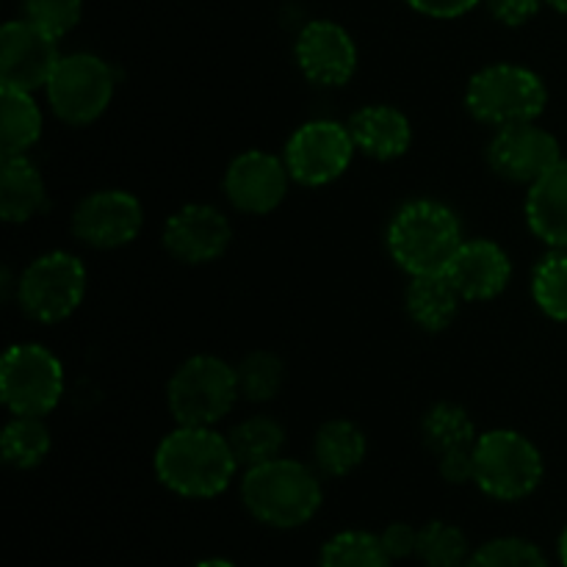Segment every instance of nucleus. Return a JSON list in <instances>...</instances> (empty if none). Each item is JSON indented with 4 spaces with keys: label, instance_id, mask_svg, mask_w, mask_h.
Instances as JSON below:
<instances>
[{
    "label": "nucleus",
    "instance_id": "23",
    "mask_svg": "<svg viewBox=\"0 0 567 567\" xmlns=\"http://www.w3.org/2000/svg\"><path fill=\"white\" fill-rule=\"evenodd\" d=\"M42 136V111L33 92L0 86V150L3 158L25 155Z\"/></svg>",
    "mask_w": 567,
    "mask_h": 567
},
{
    "label": "nucleus",
    "instance_id": "36",
    "mask_svg": "<svg viewBox=\"0 0 567 567\" xmlns=\"http://www.w3.org/2000/svg\"><path fill=\"white\" fill-rule=\"evenodd\" d=\"M410 9H415L424 17H435V20H454V17L468 14L480 0H404Z\"/></svg>",
    "mask_w": 567,
    "mask_h": 567
},
{
    "label": "nucleus",
    "instance_id": "10",
    "mask_svg": "<svg viewBox=\"0 0 567 567\" xmlns=\"http://www.w3.org/2000/svg\"><path fill=\"white\" fill-rule=\"evenodd\" d=\"M354 138L349 125L332 120H310L299 125L286 142V158L291 181L299 186H330L354 158Z\"/></svg>",
    "mask_w": 567,
    "mask_h": 567
},
{
    "label": "nucleus",
    "instance_id": "34",
    "mask_svg": "<svg viewBox=\"0 0 567 567\" xmlns=\"http://www.w3.org/2000/svg\"><path fill=\"white\" fill-rule=\"evenodd\" d=\"M546 0H487V9L502 25L520 28L529 20H535L537 11Z\"/></svg>",
    "mask_w": 567,
    "mask_h": 567
},
{
    "label": "nucleus",
    "instance_id": "20",
    "mask_svg": "<svg viewBox=\"0 0 567 567\" xmlns=\"http://www.w3.org/2000/svg\"><path fill=\"white\" fill-rule=\"evenodd\" d=\"M48 205L42 172L25 155L3 158L0 169V216L9 225H22L33 219Z\"/></svg>",
    "mask_w": 567,
    "mask_h": 567
},
{
    "label": "nucleus",
    "instance_id": "33",
    "mask_svg": "<svg viewBox=\"0 0 567 567\" xmlns=\"http://www.w3.org/2000/svg\"><path fill=\"white\" fill-rule=\"evenodd\" d=\"M419 532L421 529L404 524V520L385 526V532L380 535V540H382V546H385V551L391 554L393 563H402V559L415 557V551H419Z\"/></svg>",
    "mask_w": 567,
    "mask_h": 567
},
{
    "label": "nucleus",
    "instance_id": "29",
    "mask_svg": "<svg viewBox=\"0 0 567 567\" xmlns=\"http://www.w3.org/2000/svg\"><path fill=\"white\" fill-rule=\"evenodd\" d=\"M236 377L241 399L252 404H264L271 402L286 385V365L275 352L255 349L236 365Z\"/></svg>",
    "mask_w": 567,
    "mask_h": 567
},
{
    "label": "nucleus",
    "instance_id": "24",
    "mask_svg": "<svg viewBox=\"0 0 567 567\" xmlns=\"http://www.w3.org/2000/svg\"><path fill=\"white\" fill-rule=\"evenodd\" d=\"M233 454H236L241 468H255L269 460L282 457L286 446V430L269 415H252V419L238 421L227 435Z\"/></svg>",
    "mask_w": 567,
    "mask_h": 567
},
{
    "label": "nucleus",
    "instance_id": "37",
    "mask_svg": "<svg viewBox=\"0 0 567 567\" xmlns=\"http://www.w3.org/2000/svg\"><path fill=\"white\" fill-rule=\"evenodd\" d=\"M192 567H238V565L230 563V559L210 557V559H203V563H197V565H192Z\"/></svg>",
    "mask_w": 567,
    "mask_h": 567
},
{
    "label": "nucleus",
    "instance_id": "31",
    "mask_svg": "<svg viewBox=\"0 0 567 567\" xmlns=\"http://www.w3.org/2000/svg\"><path fill=\"white\" fill-rule=\"evenodd\" d=\"M468 567H548L537 543L524 537H493L471 554Z\"/></svg>",
    "mask_w": 567,
    "mask_h": 567
},
{
    "label": "nucleus",
    "instance_id": "1",
    "mask_svg": "<svg viewBox=\"0 0 567 567\" xmlns=\"http://www.w3.org/2000/svg\"><path fill=\"white\" fill-rule=\"evenodd\" d=\"M155 476L166 491L183 498H216L238 474V460L227 435L214 426L177 424L155 449Z\"/></svg>",
    "mask_w": 567,
    "mask_h": 567
},
{
    "label": "nucleus",
    "instance_id": "13",
    "mask_svg": "<svg viewBox=\"0 0 567 567\" xmlns=\"http://www.w3.org/2000/svg\"><path fill=\"white\" fill-rule=\"evenodd\" d=\"M59 61V39L44 33L25 17L0 28V81L3 86L22 89V92L44 89Z\"/></svg>",
    "mask_w": 567,
    "mask_h": 567
},
{
    "label": "nucleus",
    "instance_id": "22",
    "mask_svg": "<svg viewBox=\"0 0 567 567\" xmlns=\"http://www.w3.org/2000/svg\"><path fill=\"white\" fill-rule=\"evenodd\" d=\"M369 443L363 430L349 419H330L313 437V468L330 480L349 476L365 460Z\"/></svg>",
    "mask_w": 567,
    "mask_h": 567
},
{
    "label": "nucleus",
    "instance_id": "18",
    "mask_svg": "<svg viewBox=\"0 0 567 567\" xmlns=\"http://www.w3.org/2000/svg\"><path fill=\"white\" fill-rule=\"evenodd\" d=\"M349 133L354 138L358 153L374 161L402 158L413 144V127L399 109L385 103L363 105L349 120Z\"/></svg>",
    "mask_w": 567,
    "mask_h": 567
},
{
    "label": "nucleus",
    "instance_id": "30",
    "mask_svg": "<svg viewBox=\"0 0 567 567\" xmlns=\"http://www.w3.org/2000/svg\"><path fill=\"white\" fill-rule=\"evenodd\" d=\"M535 305L554 321H567V249H551L532 271Z\"/></svg>",
    "mask_w": 567,
    "mask_h": 567
},
{
    "label": "nucleus",
    "instance_id": "25",
    "mask_svg": "<svg viewBox=\"0 0 567 567\" xmlns=\"http://www.w3.org/2000/svg\"><path fill=\"white\" fill-rule=\"evenodd\" d=\"M50 446L53 441H50L48 424L37 415H14L0 435V454H3L6 465L17 471H31L42 465L48 460Z\"/></svg>",
    "mask_w": 567,
    "mask_h": 567
},
{
    "label": "nucleus",
    "instance_id": "39",
    "mask_svg": "<svg viewBox=\"0 0 567 567\" xmlns=\"http://www.w3.org/2000/svg\"><path fill=\"white\" fill-rule=\"evenodd\" d=\"M548 6H554V9L559 11V14H567V0H546Z\"/></svg>",
    "mask_w": 567,
    "mask_h": 567
},
{
    "label": "nucleus",
    "instance_id": "28",
    "mask_svg": "<svg viewBox=\"0 0 567 567\" xmlns=\"http://www.w3.org/2000/svg\"><path fill=\"white\" fill-rule=\"evenodd\" d=\"M471 554V543L460 526L449 520H430L421 526L415 557L424 567H468Z\"/></svg>",
    "mask_w": 567,
    "mask_h": 567
},
{
    "label": "nucleus",
    "instance_id": "7",
    "mask_svg": "<svg viewBox=\"0 0 567 567\" xmlns=\"http://www.w3.org/2000/svg\"><path fill=\"white\" fill-rule=\"evenodd\" d=\"M14 297L31 321L39 324L66 321L86 297V266L64 249L39 255L17 277Z\"/></svg>",
    "mask_w": 567,
    "mask_h": 567
},
{
    "label": "nucleus",
    "instance_id": "2",
    "mask_svg": "<svg viewBox=\"0 0 567 567\" xmlns=\"http://www.w3.org/2000/svg\"><path fill=\"white\" fill-rule=\"evenodd\" d=\"M241 502L258 524L299 529L316 518L324 502L319 471L299 460L277 457L244 471Z\"/></svg>",
    "mask_w": 567,
    "mask_h": 567
},
{
    "label": "nucleus",
    "instance_id": "5",
    "mask_svg": "<svg viewBox=\"0 0 567 567\" xmlns=\"http://www.w3.org/2000/svg\"><path fill=\"white\" fill-rule=\"evenodd\" d=\"M238 391L236 365L225 363L214 354H194L177 365L166 385V404L177 424L183 426H216L230 415Z\"/></svg>",
    "mask_w": 567,
    "mask_h": 567
},
{
    "label": "nucleus",
    "instance_id": "32",
    "mask_svg": "<svg viewBox=\"0 0 567 567\" xmlns=\"http://www.w3.org/2000/svg\"><path fill=\"white\" fill-rule=\"evenodd\" d=\"M22 14L44 33L61 39L81 22L83 0H22Z\"/></svg>",
    "mask_w": 567,
    "mask_h": 567
},
{
    "label": "nucleus",
    "instance_id": "14",
    "mask_svg": "<svg viewBox=\"0 0 567 567\" xmlns=\"http://www.w3.org/2000/svg\"><path fill=\"white\" fill-rule=\"evenodd\" d=\"M291 183L286 158L264 153V150H247L236 155L225 172V197L241 214L266 216L282 205Z\"/></svg>",
    "mask_w": 567,
    "mask_h": 567
},
{
    "label": "nucleus",
    "instance_id": "35",
    "mask_svg": "<svg viewBox=\"0 0 567 567\" xmlns=\"http://www.w3.org/2000/svg\"><path fill=\"white\" fill-rule=\"evenodd\" d=\"M437 474L449 485H468V482H474V446L441 454L437 457Z\"/></svg>",
    "mask_w": 567,
    "mask_h": 567
},
{
    "label": "nucleus",
    "instance_id": "11",
    "mask_svg": "<svg viewBox=\"0 0 567 567\" xmlns=\"http://www.w3.org/2000/svg\"><path fill=\"white\" fill-rule=\"evenodd\" d=\"M72 236L92 249H120L138 238L144 227V208L131 192L103 188L72 210Z\"/></svg>",
    "mask_w": 567,
    "mask_h": 567
},
{
    "label": "nucleus",
    "instance_id": "27",
    "mask_svg": "<svg viewBox=\"0 0 567 567\" xmlns=\"http://www.w3.org/2000/svg\"><path fill=\"white\" fill-rule=\"evenodd\" d=\"M319 567H393L380 535L365 529H343L321 546Z\"/></svg>",
    "mask_w": 567,
    "mask_h": 567
},
{
    "label": "nucleus",
    "instance_id": "12",
    "mask_svg": "<svg viewBox=\"0 0 567 567\" xmlns=\"http://www.w3.org/2000/svg\"><path fill=\"white\" fill-rule=\"evenodd\" d=\"M559 161H563L559 138L537 122L496 127V136L487 144V164L502 181L509 183L532 186Z\"/></svg>",
    "mask_w": 567,
    "mask_h": 567
},
{
    "label": "nucleus",
    "instance_id": "19",
    "mask_svg": "<svg viewBox=\"0 0 567 567\" xmlns=\"http://www.w3.org/2000/svg\"><path fill=\"white\" fill-rule=\"evenodd\" d=\"M526 225L551 249H567V161L532 183L526 194Z\"/></svg>",
    "mask_w": 567,
    "mask_h": 567
},
{
    "label": "nucleus",
    "instance_id": "15",
    "mask_svg": "<svg viewBox=\"0 0 567 567\" xmlns=\"http://www.w3.org/2000/svg\"><path fill=\"white\" fill-rule=\"evenodd\" d=\"M230 241V219L208 203L183 205L164 225L166 252L186 266L214 264L227 252Z\"/></svg>",
    "mask_w": 567,
    "mask_h": 567
},
{
    "label": "nucleus",
    "instance_id": "9",
    "mask_svg": "<svg viewBox=\"0 0 567 567\" xmlns=\"http://www.w3.org/2000/svg\"><path fill=\"white\" fill-rule=\"evenodd\" d=\"M48 103L66 125H92L109 111L116 92V75L109 61L94 53L61 55L48 86Z\"/></svg>",
    "mask_w": 567,
    "mask_h": 567
},
{
    "label": "nucleus",
    "instance_id": "4",
    "mask_svg": "<svg viewBox=\"0 0 567 567\" xmlns=\"http://www.w3.org/2000/svg\"><path fill=\"white\" fill-rule=\"evenodd\" d=\"M548 89L535 70L520 64L482 66L465 89V109L476 122L491 127L537 122L546 111Z\"/></svg>",
    "mask_w": 567,
    "mask_h": 567
},
{
    "label": "nucleus",
    "instance_id": "26",
    "mask_svg": "<svg viewBox=\"0 0 567 567\" xmlns=\"http://www.w3.org/2000/svg\"><path fill=\"white\" fill-rule=\"evenodd\" d=\"M421 437H424L426 449L441 457L454 449H471L480 435H476L468 410L454 402H437L435 408L426 410L424 421H421Z\"/></svg>",
    "mask_w": 567,
    "mask_h": 567
},
{
    "label": "nucleus",
    "instance_id": "17",
    "mask_svg": "<svg viewBox=\"0 0 567 567\" xmlns=\"http://www.w3.org/2000/svg\"><path fill=\"white\" fill-rule=\"evenodd\" d=\"M443 275L452 280L463 302H491L507 291L513 280V260L502 244L491 238H471L460 244Z\"/></svg>",
    "mask_w": 567,
    "mask_h": 567
},
{
    "label": "nucleus",
    "instance_id": "16",
    "mask_svg": "<svg viewBox=\"0 0 567 567\" xmlns=\"http://www.w3.org/2000/svg\"><path fill=\"white\" fill-rule=\"evenodd\" d=\"M293 55L316 86H343L358 72V44L352 33L332 20H313L299 31Z\"/></svg>",
    "mask_w": 567,
    "mask_h": 567
},
{
    "label": "nucleus",
    "instance_id": "21",
    "mask_svg": "<svg viewBox=\"0 0 567 567\" xmlns=\"http://www.w3.org/2000/svg\"><path fill=\"white\" fill-rule=\"evenodd\" d=\"M404 305H408V316L415 327H421L424 332H443L457 319L463 297L441 271V275L410 277Z\"/></svg>",
    "mask_w": 567,
    "mask_h": 567
},
{
    "label": "nucleus",
    "instance_id": "3",
    "mask_svg": "<svg viewBox=\"0 0 567 567\" xmlns=\"http://www.w3.org/2000/svg\"><path fill=\"white\" fill-rule=\"evenodd\" d=\"M463 241L460 216L437 199L404 203L388 225V252L410 277L446 271Z\"/></svg>",
    "mask_w": 567,
    "mask_h": 567
},
{
    "label": "nucleus",
    "instance_id": "8",
    "mask_svg": "<svg viewBox=\"0 0 567 567\" xmlns=\"http://www.w3.org/2000/svg\"><path fill=\"white\" fill-rule=\"evenodd\" d=\"M64 396V365L42 343H14L0 360V399L11 415L53 413Z\"/></svg>",
    "mask_w": 567,
    "mask_h": 567
},
{
    "label": "nucleus",
    "instance_id": "6",
    "mask_svg": "<svg viewBox=\"0 0 567 567\" xmlns=\"http://www.w3.org/2000/svg\"><path fill=\"white\" fill-rule=\"evenodd\" d=\"M546 463L535 443L515 430L482 432L474 443V485L496 502H520L540 487Z\"/></svg>",
    "mask_w": 567,
    "mask_h": 567
},
{
    "label": "nucleus",
    "instance_id": "38",
    "mask_svg": "<svg viewBox=\"0 0 567 567\" xmlns=\"http://www.w3.org/2000/svg\"><path fill=\"white\" fill-rule=\"evenodd\" d=\"M559 563H563V567H567V526L563 535H559Z\"/></svg>",
    "mask_w": 567,
    "mask_h": 567
}]
</instances>
